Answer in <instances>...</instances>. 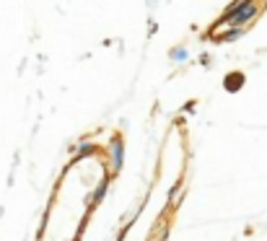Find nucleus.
Segmentation results:
<instances>
[{
  "label": "nucleus",
  "mask_w": 267,
  "mask_h": 241,
  "mask_svg": "<svg viewBox=\"0 0 267 241\" xmlns=\"http://www.w3.org/2000/svg\"><path fill=\"white\" fill-rule=\"evenodd\" d=\"M254 13H257L254 3H236L231 11H228V16L223 18V24H234L236 29H241V24H247L249 18H254Z\"/></svg>",
  "instance_id": "f257e3e1"
},
{
  "label": "nucleus",
  "mask_w": 267,
  "mask_h": 241,
  "mask_svg": "<svg viewBox=\"0 0 267 241\" xmlns=\"http://www.w3.org/2000/svg\"><path fill=\"white\" fill-rule=\"evenodd\" d=\"M112 156H114V169H120V164H122V143L120 140L112 143Z\"/></svg>",
  "instance_id": "f03ea898"
},
{
  "label": "nucleus",
  "mask_w": 267,
  "mask_h": 241,
  "mask_svg": "<svg viewBox=\"0 0 267 241\" xmlns=\"http://www.w3.org/2000/svg\"><path fill=\"white\" fill-rule=\"evenodd\" d=\"M171 57H176V60H182V57H184V50H174V52H171Z\"/></svg>",
  "instance_id": "7ed1b4c3"
}]
</instances>
